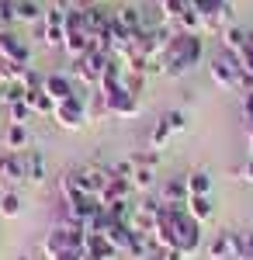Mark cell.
<instances>
[{
  "instance_id": "1",
  "label": "cell",
  "mask_w": 253,
  "mask_h": 260,
  "mask_svg": "<svg viewBox=\"0 0 253 260\" xmlns=\"http://www.w3.org/2000/svg\"><path fill=\"white\" fill-rule=\"evenodd\" d=\"M201 59H205V35L174 31L170 42L163 45L160 73H163V77H184V73H187V70H195Z\"/></svg>"
},
{
  "instance_id": "2",
  "label": "cell",
  "mask_w": 253,
  "mask_h": 260,
  "mask_svg": "<svg viewBox=\"0 0 253 260\" xmlns=\"http://www.w3.org/2000/svg\"><path fill=\"white\" fill-rule=\"evenodd\" d=\"M52 118L59 121V128H66V132H80L87 121H90V111H87V94L77 90L73 98L59 101L56 111H52Z\"/></svg>"
},
{
  "instance_id": "3",
  "label": "cell",
  "mask_w": 253,
  "mask_h": 260,
  "mask_svg": "<svg viewBox=\"0 0 253 260\" xmlns=\"http://www.w3.org/2000/svg\"><path fill=\"white\" fill-rule=\"evenodd\" d=\"M111 59H115L111 52H104V49H90L87 56L73 59V73H77L87 87H98V83H101V73H104V66H108Z\"/></svg>"
},
{
  "instance_id": "4",
  "label": "cell",
  "mask_w": 253,
  "mask_h": 260,
  "mask_svg": "<svg viewBox=\"0 0 253 260\" xmlns=\"http://www.w3.org/2000/svg\"><path fill=\"white\" fill-rule=\"evenodd\" d=\"M177 250L184 257H195L201 250V222L191 219L187 208H180V215H177Z\"/></svg>"
},
{
  "instance_id": "5",
  "label": "cell",
  "mask_w": 253,
  "mask_h": 260,
  "mask_svg": "<svg viewBox=\"0 0 253 260\" xmlns=\"http://www.w3.org/2000/svg\"><path fill=\"white\" fill-rule=\"evenodd\" d=\"M208 77H212V83H218L222 90H243L239 87V59L236 56H215L212 62H208Z\"/></svg>"
},
{
  "instance_id": "6",
  "label": "cell",
  "mask_w": 253,
  "mask_h": 260,
  "mask_svg": "<svg viewBox=\"0 0 253 260\" xmlns=\"http://www.w3.org/2000/svg\"><path fill=\"white\" fill-rule=\"evenodd\" d=\"M42 42L49 45V49H62V42H66V11L52 4V11H45V18H42Z\"/></svg>"
},
{
  "instance_id": "7",
  "label": "cell",
  "mask_w": 253,
  "mask_h": 260,
  "mask_svg": "<svg viewBox=\"0 0 253 260\" xmlns=\"http://www.w3.org/2000/svg\"><path fill=\"white\" fill-rule=\"evenodd\" d=\"M0 56L7 62H14V66H28V62H31V49H28V42H21L11 28H0Z\"/></svg>"
},
{
  "instance_id": "8",
  "label": "cell",
  "mask_w": 253,
  "mask_h": 260,
  "mask_svg": "<svg viewBox=\"0 0 253 260\" xmlns=\"http://www.w3.org/2000/svg\"><path fill=\"white\" fill-rule=\"evenodd\" d=\"M108 174H111V167H80V170H73L77 184L83 187V194H90V198H98L101 191H104Z\"/></svg>"
},
{
  "instance_id": "9",
  "label": "cell",
  "mask_w": 253,
  "mask_h": 260,
  "mask_svg": "<svg viewBox=\"0 0 253 260\" xmlns=\"http://www.w3.org/2000/svg\"><path fill=\"white\" fill-rule=\"evenodd\" d=\"M132 191H136V187H132V180H129V177H118L115 170H111V174H108V184H104V191L98 194V201L104 205V208H108V205H115V201H132Z\"/></svg>"
},
{
  "instance_id": "10",
  "label": "cell",
  "mask_w": 253,
  "mask_h": 260,
  "mask_svg": "<svg viewBox=\"0 0 253 260\" xmlns=\"http://www.w3.org/2000/svg\"><path fill=\"white\" fill-rule=\"evenodd\" d=\"M104 108H108V115H115V118H136L142 104H139V98H132V94L121 87V90H115V94L104 98Z\"/></svg>"
},
{
  "instance_id": "11",
  "label": "cell",
  "mask_w": 253,
  "mask_h": 260,
  "mask_svg": "<svg viewBox=\"0 0 253 260\" xmlns=\"http://www.w3.org/2000/svg\"><path fill=\"white\" fill-rule=\"evenodd\" d=\"M42 90L59 104V101H66V98H73V94H77V83H73L70 73H49V77L42 80Z\"/></svg>"
},
{
  "instance_id": "12",
  "label": "cell",
  "mask_w": 253,
  "mask_h": 260,
  "mask_svg": "<svg viewBox=\"0 0 253 260\" xmlns=\"http://www.w3.org/2000/svg\"><path fill=\"white\" fill-rule=\"evenodd\" d=\"M83 257L87 260H118V250L108 243V236L87 233V240H83Z\"/></svg>"
},
{
  "instance_id": "13",
  "label": "cell",
  "mask_w": 253,
  "mask_h": 260,
  "mask_svg": "<svg viewBox=\"0 0 253 260\" xmlns=\"http://www.w3.org/2000/svg\"><path fill=\"white\" fill-rule=\"evenodd\" d=\"M24 180L28 184H42L49 177V163H45V153L42 149H24Z\"/></svg>"
},
{
  "instance_id": "14",
  "label": "cell",
  "mask_w": 253,
  "mask_h": 260,
  "mask_svg": "<svg viewBox=\"0 0 253 260\" xmlns=\"http://www.w3.org/2000/svg\"><path fill=\"white\" fill-rule=\"evenodd\" d=\"M191 191H187V180L184 177H170L160 184V201L163 205H187Z\"/></svg>"
},
{
  "instance_id": "15",
  "label": "cell",
  "mask_w": 253,
  "mask_h": 260,
  "mask_svg": "<svg viewBox=\"0 0 253 260\" xmlns=\"http://www.w3.org/2000/svg\"><path fill=\"white\" fill-rule=\"evenodd\" d=\"M156 212H160V201H139L136 208H132V229L136 233H153Z\"/></svg>"
},
{
  "instance_id": "16",
  "label": "cell",
  "mask_w": 253,
  "mask_h": 260,
  "mask_svg": "<svg viewBox=\"0 0 253 260\" xmlns=\"http://www.w3.org/2000/svg\"><path fill=\"white\" fill-rule=\"evenodd\" d=\"M0 177L7 180V184H21V180H24V156L4 149V153H0Z\"/></svg>"
},
{
  "instance_id": "17",
  "label": "cell",
  "mask_w": 253,
  "mask_h": 260,
  "mask_svg": "<svg viewBox=\"0 0 253 260\" xmlns=\"http://www.w3.org/2000/svg\"><path fill=\"white\" fill-rule=\"evenodd\" d=\"M121 80H125V66L118 59H111L108 66H104V73H101V98H108V94H115V90H121Z\"/></svg>"
},
{
  "instance_id": "18",
  "label": "cell",
  "mask_w": 253,
  "mask_h": 260,
  "mask_svg": "<svg viewBox=\"0 0 253 260\" xmlns=\"http://www.w3.org/2000/svg\"><path fill=\"white\" fill-rule=\"evenodd\" d=\"M184 208H187V212H191V219H195V222H201V225H205L208 219H215V205H212V194H191Z\"/></svg>"
},
{
  "instance_id": "19",
  "label": "cell",
  "mask_w": 253,
  "mask_h": 260,
  "mask_svg": "<svg viewBox=\"0 0 253 260\" xmlns=\"http://www.w3.org/2000/svg\"><path fill=\"white\" fill-rule=\"evenodd\" d=\"M24 104H28L35 115H52V111H56V101L49 98L42 87H28V90H24Z\"/></svg>"
},
{
  "instance_id": "20",
  "label": "cell",
  "mask_w": 253,
  "mask_h": 260,
  "mask_svg": "<svg viewBox=\"0 0 253 260\" xmlns=\"http://www.w3.org/2000/svg\"><path fill=\"white\" fill-rule=\"evenodd\" d=\"M4 149H11V153H24L28 149V125H7V132H4Z\"/></svg>"
},
{
  "instance_id": "21",
  "label": "cell",
  "mask_w": 253,
  "mask_h": 260,
  "mask_svg": "<svg viewBox=\"0 0 253 260\" xmlns=\"http://www.w3.org/2000/svg\"><path fill=\"white\" fill-rule=\"evenodd\" d=\"M222 45H226V52H229V56H239V52L246 49V31H243L239 24L222 28Z\"/></svg>"
},
{
  "instance_id": "22",
  "label": "cell",
  "mask_w": 253,
  "mask_h": 260,
  "mask_svg": "<svg viewBox=\"0 0 253 260\" xmlns=\"http://www.w3.org/2000/svg\"><path fill=\"white\" fill-rule=\"evenodd\" d=\"M208 260H233V233H218L208 243Z\"/></svg>"
},
{
  "instance_id": "23",
  "label": "cell",
  "mask_w": 253,
  "mask_h": 260,
  "mask_svg": "<svg viewBox=\"0 0 253 260\" xmlns=\"http://www.w3.org/2000/svg\"><path fill=\"white\" fill-rule=\"evenodd\" d=\"M115 18L121 21V24H125V28L132 31V35H139V31H146V21H142V11H139V7H132V4H125V7L118 11Z\"/></svg>"
},
{
  "instance_id": "24",
  "label": "cell",
  "mask_w": 253,
  "mask_h": 260,
  "mask_svg": "<svg viewBox=\"0 0 253 260\" xmlns=\"http://www.w3.org/2000/svg\"><path fill=\"white\" fill-rule=\"evenodd\" d=\"M14 18L31 24V21L45 18V11H42V4H35V0H14Z\"/></svg>"
},
{
  "instance_id": "25",
  "label": "cell",
  "mask_w": 253,
  "mask_h": 260,
  "mask_svg": "<svg viewBox=\"0 0 253 260\" xmlns=\"http://www.w3.org/2000/svg\"><path fill=\"white\" fill-rule=\"evenodd\" d=\"M21 212H24V201H21V194H14V191H4V194H0V215H4V219H18Z\"/></svg>"
},
{
  "instance_id": "26",
  "label": "cell",
  "mask_w": 253,
  "mask_h": 260,
  "mask_svg": "<svg viewBox=\"0 0 253 260\" xmlns=\"http://www.w3.org/2000/svg\"><path fill=\"white\" fill-rule=\"evenodd\" d=\"M187 191L191 194H212V174L208 170H195V174H187Z\"/></svg>"
},
{
  "instance_id": "27",
  "label": "cell",
  "mask_w": 253,
  "mask_h": 260,
  "mask_svg": "<svg viewBox=\"0 0 253 260\" xmlns=\"http://www.w3.org/2000/svg\"><path fill=\"white\" fill-rule=\"evenodd\" d=\"M24 73H28V66H14L0 56V87L4 83H24Z\"/></svg>"
},
{
  "instance_id": "28",
  "label": "cell",
  "mask_w": 253,
  "mask_h": 260,
  "mask_svg": "<svg viewBox=\"0 0 253 260\" xmlns=\"http://www.w3.org/2000/svg\"><path fill=\"white\" fill-rule=\"evenodd\" d=\"M156 4H160L163 21H170V24H177V21H180V14L187 11V0H156Z\"/></svg>"
},
{
  "instance_id": "29",
  "label": "cell",
  "mask_w": 253,
  "mask_h": 260,
  "mask_svg": "<svg viewBox=\"0 0 253 260\" xmlns=\"http://www.w3.org/2000/svg\"><path fill=\"white\" fill-rule=\"evenodd\" d=\"M132 187H136V191H153V187H156V170H153V167H136V174H132Z\"/></svg>"
},
{
  "instance_id": "30",
  "label": "cell",
  "mask_w": 253,
  "mask_h": 260,
  "mask_svg": "<svg viewBox=\"0 0 253 260\" xmlns=\"http://www.w3.org/2000/svg\"><path fill=\"white\" fill-rule=\"evenodd\" d=\"M170 136H174V132H170L167 118H160V121L153 125V132H149V146H153V149H163V146L170 142Z\"/></svg>"
},
{
  "instance_id": "31",
  "label": "cell",
  "mask_w": 253,
  "mask_h": 260,
  "mask_svg": "<svg viewBox=\"0 0 253 260\" xmlns=\"http://www.w3.org/2000/svg\"><path fill=\"white\" fill-rule=\"evenodd\" d=\"M121 87L132 94V98H139L142 90H146V73H136V70H125V80H121Z\"/></svg>"
},
{
  "instance_id": "32",
  "label": "cell",
  "mask_w": 253,
  "mask_h": 260,
  "mask_svg": "<svg viewBox=\"0 0 253 260\" xmlns=\"http://www.w3.org/2000/svg\"><path fill=\"white\" fill-rule=\"evenodd\" d=\"M18 101H24V83H4L0 87V104H18Z\"/></svg>"
},
{
  "instance_id": "33",
  "label": "cell",
  "mask_w": 253,
  "mask_h": 260,
  "mask_svg": "<svg viewBox=\"0 0 253 260\" xmlns=\"http://www.w3.org/2000/svg\"><path fill=\"white\" fill-rule=\"evenodd\" d=\"M7 111H11V121H14V125H28V118L35 115V111H31V108H28L24 101H18V104H11Z\"/></svg>"
},
{
  "instance_id": "34",
  "label": "cell",
  "mask_w": 253,
  "mask_h": 260,
  "mask_svg": "<svg viewBox=\"0 0 253 260\" xmlns=\"http://www.w3.org/2000/svg\"><path fill=\"white\" fill-rule=\"evenodd\" d=\"M163 118H167V125H170V132H184V128H187V115H184V111H180V108H174V111H167V115H163Z\"/></svg>"
},
{
  "instance_id": "35",
  "label": "cell",
  "mask_w": 253,
  "mask_h": 260,
  "mask_svg": "<svg viewBox=\"0 0 253 260\" xmlns=\"http://www.w3.org/2000/svg\"><path fill=\"white\" fill-rule=\"evenodd\" d=\"M11 24H18V18H14V0H0V28H11Z\"/></svg>"
},
{
  "instance_id": "36",
  "label": "cell",
  "mask_w": 253,
  "mask_h": 260,
  "mask_svg": "<svg viewBox=\"0 0 253 260\" xmlns=\"http://www.w3.org/2000/svg\"><path fill=\"white\" fill-rule=\"evenodd\" d=\"M132 163H136V167H153L156 170V163H160V153H136V156H132Z\"/></svg>"
},
{
  "instance_id": "37",
  "label": "cell",
  "mask_w": 253,
  "mask_h": 260,
  "mask_svg": "<svg viewBox=\"0 0 253 260\" xmlns=\"http://www.w3.org/2000/svg\"><path fill=\"white\" fill-rule=\"evenodd\" d=\"M111 170H115L118 177H129V180H132V174H136V163H132V156H129V160H118Z\"/></svg>"
},
{
  "instance_id": "38",
  "label": "cell",
  "mask_w": 253,
  "mask_h": 260,
  "mask_svg": "<svg viewBox=\"0 0 253 260\" xmlns=\"http://www.w3.org/2000/svg\"><path fill=\"white\" fill-rule=\"evenodd\" d=\"M243 121H246V128H253V90L243 94Z\"/></svg>"
},
{
  "instance_id": "39",
  "label": "cell",
  "mask_w": 253,
  "mask_h": 260,
  "mask_svg": "<svg viewBox=\"0 0 253 260\" xmlns=\"http://www.w3.org/2000/svg\"><path fill=\"white\" fill-rule=\"evenodd\" d=\"M160 260H187V257H184L177 246H170V250H163V253H160Z\"/></svg>"
},
{
  "instance_id": "40",
  "label": "cell",
  "mask_w": 253,
  "mask_h": 260,
  "mask_svg": "<svg viewBox=\"0 0 253 260\" xmlns=\"http://www.w3.org/2000/svg\"><path fill=\"white\" fill-rule=\"evenodd\" d=\"M239 174H243V180H250V184H253V156H250V160H246V167H243Z\"/></svg>"
},
{
  "instance_id": "41",
  "label": "cell",
  "mask_w": 253,
  "mask_h": 260,
  "mask_svg": "<svg viewBox=\"0 0 253 260\" xmlns=\"http://www.w3.org/2000/svg\"><path fill=\"white\" fill-rule=\"evenodd\" d=\"M56 260H83V253H62V257H56Z\"/></svg>"
},
{
  "instance_id": "42",
  "label": "cell",
  "mask_w": 253,
  "mask_h": 260,
  "mask_svg": "<svg viewBox=\"0 0 253 260\" xmlns=\"http://www.w3.org/2000/svg\"><path fill=\"white\" fill-rule=\"evenodd\" d=\"M80 4H108V0H80Z\"/></svg>"
},
{
  "instance_id": "43",
  "label": "cell",
  "mask_w": 253,
  "mask_h": 260,
  "mask_svg": "<svg viewBox=\"0 0 253 260\" xmlns=\"http://www.w3.org/2000/svg\"><path fill=\"white\" fill-rule=\"evenodd\" d=\"M212 4H215V7H222V4H229V0H212Z\"/></svg>"
},
{
  "instance_id": "44",
  "label": "cell",
  "mask_w": 253,
  "mask_h": 260,
  "mask_svg": "<svg viewBox=\"0 0 253 260\" xmlns=\"http://www.w3.org/2000/svg\"><path fill=\"white\" fill-rule=\"evenodd\" d=\"M18 260H31V257H28V253H21V257H18Z\"/></svg>"
},
{
  "instance_id": "45",
  "label": "cell",
  "mask_w": 253,
  "mask_h": 260,
  "mask_svg": "<svg viewBox=\"0 0 253 260\" xmlns=\"http://www.w3.org/2000/svg\"><path fill=\"white\" fill-rule=\"evenodd\" d=\"M83 260H87V257H83Z\"/></svg>"
},
{
  "instance_id": "46",
  "label": "cell",
  "mask_w": 253,
  "mask_h": 260,
  "mask_svg": "<svg viewBox=\"0 0 253 260\" xmlns=\"http://www.w3.org/2000/svg\"><path fill=\"white\" fill-rule=\"evenodd\" d=\"M250 260H253V257H250Z\"/></svg>"
}]
</instances>
